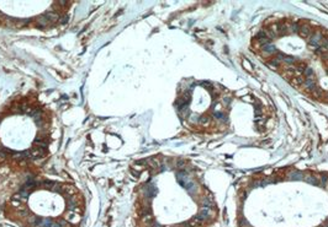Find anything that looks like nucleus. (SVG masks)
<instances>
[{
  "label": "nucleus",
  "instance_id": "39448f33",
  "mask_svg": "<svg viewBox=\"0 0 328 227\" xmlns=\"http://www.w3.org/2000/svg\"><path fill=\"white\" fill-rule=\"evenodd\" d=\"M243 99H244V101H247V102H253V101H254V99L250 97V96H249V97H244Z\"/></svg>",
  "mask_w": 328,
  "mask_h": 227
},
{
  "label": "nucleus",
  "instance_id": "f257e3e1",
  "mask_svg": "<svg viewBox=\"0 0 328 227\" xmlns=\"http://www.w3.org/2000/svg\"><path fill=\"white\" fill-rule=\"evenodd\" d=\"M53 117L36 95L16 96L0 108V169L35 172L50 156Z\"/></svg>",
  "mask_w": 328,
  "mask_h": 227
},
{
  "label": "nucleus",
  "instance_id": "20e7f679",
  "mask_svg": "<svg viewBox=\"0 0 328 227\" xmlns=\"http://www.w3.org/2000/svg\"><path fill=\"white\" fill-rule=\"evenodd\" d=\"M243 65H244V68H245L247 70H252V65H250V63H248L245 59L243 60Z\"/></svg>",
  "mask_w": 328,
  "mask_h": 227
},
{
  "label": "nucleus",
  "instance_id": "7ed1b4c3",
  "mask_svg": "<svg viewBox=\"0 0 328 227\" xmlns=\"http://www.w3.org/2000/svg\"><path fill=\"white\" fill-rule=\"evenodd\" d=\"M72 1H0V27L50 30L62 25Z\"/></svg>",
  "mask_w": 328,
  "mask_h": 227
},
{
  "label": "nucleus",
  "instance_id": "f03ea898",
  "mask_svg": "<svg viewBox=\"0 0 328 227\" xmlns=\"http://www.w3.org/2000/svg\"><path fill=\"white\" fill-rule=\"evenodd\" d=\"M85 211L82 192L67 182L34 178L5 205V215L21 227H79Z\"/></svg>",
  "mask_w": 328,
  "mask_h": 227
}]
</instances>
